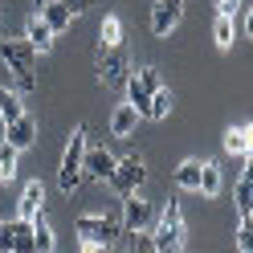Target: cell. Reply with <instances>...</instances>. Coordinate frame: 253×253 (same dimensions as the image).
Here are the masks:
<instances>
[{
    "label": "cell",
    "mask_w": 253,
    "mask_h": 253,
    "mask_svg": "<svg viewBox=\"0 0 253 253\" xmlns=\"http://www.w3.org/2000/svg\"><path fill=\"white\" fill-rule=\"evenodd\" d=\"M0 61H4V70L12 74V86H17V94H33V90H37V78H33L37 49H33L25 37H12V41L0 37Z\"/></svg>",
    "instance_id": "6da1fadb"
},
{
    "label": "cell",
    "mask_w": 253,
    "mask_h": 253,
    "mask_svg": "<svg viewBox=\"0 0 253 253\" xmlns=\"http://www.w3.org/2000/svg\"><path fill=\"white\" fill-rule=\"evenodd\" d=\"M86 147H90V131H86V126H74V135H70V143H66V155H61V168H57V188L66 196H74L78 188H82Z\"/></svg>",
    "instance_id": "7a4b0ae2"
},
{
    "label": "cell",
    "mask_w": 253,
    "mask_h": 253,
    "mask_svg": "<svg viewBox=\"0 0 253 253\" xmlns=\"http://www.w3.org/2000/svg\"><path fill=\"white\" fill-rule=\"evenodd\" d=\"M94 70H98V82H102L106 90H123L126 78H131V57H126L123 45H110V49H102V45H98Z\"/></svg>",
    "instance_id": "3957f363"
},
{
    "label": "cell",
    "mask_w": 253,
    "mask_h": 253,
    "mask_svg": "<svg viewBox=\"0 0 253 253\" xmlns=\"http://www.w3.org/2000/svg\"><path fill=\"white\" fill-rule=\"evenodd\" d=\"M164 86V78L155 66H143V70H135L131 78H126V102H131L139 110V119H147V110H151V94Z\"/></svg>",
    "instance_id": "277c9868"
},
{
    "label": "cell",
    "mask_w": 253,
    "mask_h": 253,
    "mask_svg": "<svg viewBox=\"0 0 253 253\" xmlns=\"http://www.w3.org/2000/svg\"><path fill=\"white\" fill-rule=\"evenodd\" d=\"M74 229H78V237L115 245V237L123 233V216H115V212H82V216L74 220Z\"/></svg>",
    "instance_id": "5b68a950"
},
{
    "label": "cell",
    "mask_w": 253,
    "mask_h": 253,
    "mask_svg": "<svg viewBox=\"0 0 253 253\" xmlns=\"http://www.w3.org/2000/svg\"><path fill=\"white\" fill-rule=\"evenodd\" d=\"M143 180H147V164H143V155H139V151H131V155H123V160L115 164L110 188H115L119 196H131V192L143 188Z\"/></svg>",
    "instance_id": "8992f818"
},
{
    "label": "cell",
    "mask_w": 253,
    "mask_h": 253,
    "mask_svg": "<svg viewBox=\"0 0 253 253\" xmlns=\"http://www.w3.org/2000/svg\"><path fill=\"white\" fill-rule=\"evenodd\" d=\"M123 233H143V229H151L155 225V209L139 196V192H131V196H123Z\"/></svg>",
    "instance_id": "52a82bcc"
},
{
    "label": "cell",
    "mask_w": 253,
    "mask_h": 253,
    "mask_svg": "<svg viewBox=\"0 0 253 253\" xmlns=\"http://www.w3.org/2000/svg\"><path fill=\"white\" fill-rule=\"evenodd\" d=\"M180 21H184V0H155L151 4V37L176 33Z\"/></svg>",
    "instance_id": "ba28073f"
},
{
    "label": "cell",
    "mask_w": 253,
    "mask_h": 253,
    "mask_svg": "<svg viewBox=\"0 0 253 253\" xmlns=\"http://www.w3.org/2000/svg\"><path fill=\"white\" fill-rule=\"evenodd\" d=\"M115 155L106 147H86V160H82V180H94V184H110L115 176Z\"/></svg>",
    "instance_id": "9c48e42d"
},
{
    "label": "cell",
    "mask_w": 253,
    "mask_h": 253,
    "mask_svg": "<svg viewBox=\"0 0 253 253\" xmlns=\"http://www.w3.org/2000/svg\"><path fill=\"white\" fill-rule=\"evenodd\" d=\"M4 143H12L17 151H29L37 143V119H29V115H21V119H12V123H4Z\"/></svg>",
    "instance_id": "30bf717a"
},
{
    "label": "cell",
    "mask_w": 253,
    "mask_h": 253,
    "mask_svg": "<svg viewBox=\"0 0 253 253\" xmlns=\"http://www.w3.org/2000/svg\"><path fill=\"white\" fill-rule=\"evenodd\" d=\"M220 147H225V155H237V160L253 155V123L229 126V131H225V139H220Z\"/></svg>",
    "instance_id": "8fae6325"
},
{
    "label": "cell",
    "mask_w": 253,
    "mask_h": 253,
    "mask_svg": "<svg viewBox=\"0 0 253 253\" xmlns=\"http://www.w3.org/2000/svg\"><path fill=\"white\" fill-rule=\"evenodd\" d=\"M233 200H237V220L253 216V155H245V168H241V180L233 188Z\"/></svg>",
    "instance_id": "7c38bea8"
},
{
    "label": "cell",
    "mask_w": 253,
    "mask_h": 253,
    "mask_svg": "<svg viewBox=\"0 0 253 253\" xmlns=\"http://www.w3.org/2000/svg\"><path fill=\"white\" fill-rule=\"evenodd\" d=\"M135 126H139V110L131 102H119L115 110H110V135L115 139H131Z\"/></svg>",
    "instance_id": "4fadbf2b"
},
{
    "label": "cell",
    "mask_w": 253,
    "mask_h": 253,
    "mask_svg": "<svg viewBox=\"0 0 253 253\" xmlns=\"http://www.w3.org/2000/svg\"><path fill=\"white\" fill-rule=\"evenodd\" d=\"M25 41L33 45L37 53H49V49H53V41H57V33L45 25V17L37 12V17H29V25H25Z\"/></svg>",
    "instance_id": "5bb4252c"
},
{
    "label": "cell",
    "mask_w": 253,
    "mask_h": 253,
    "mask_svg": "<svg viewBox=\"0 0 253 253\" xmlns=\"http://www.w3.org/2000/svg\"><path fill=\"white\" fill-rule=\"evenodd\" d=\"M151 245L155 253H184V233L188 229H168V225H151Z\"/></svg>",
    "instance_id": "9a60e30c"
},
{
    "label": "cell",
    "mask_w": 253,
    "mask_h": 253,
    "mask_svg": "<svg viewBox=\"0 0 253 253\" xmlns=\"http://www.w3.org/2000/svg\"><path fill=\"white\" fill-rule=\"evenodd\" d=\"M41 204H45V184L41 180H29L25 188H21V220H33L37 212H41Z\"/></svg>",
    "instance_id": "2e32d148"
},
{
    "label": "cell",
    "mask_w": 253,
    "mask_h": 253,
    "mask_svg": "<svg viewBox=\"0 0 253 253\" xmlns=\"http://www.w3.org/2000/svg\"><path fill=\"white\" fill-rule=\"evenodd\" d=\"M41 12V17H45V25H49L53 29V33H66V29H70V4H66V0H45V4L37 8Z\"/></svg>",
    "instance_id": "e0dca14e"
},
{
    "label": "cell",
    "mask_w": 253,
    "mask_h": 253,
    "mask_svg": "<svg viewBox=\"0 0 253 253\" xmlns=\"http://www.w3.org/2000/svg\"><path fill=\"white\" fill-rule=\"evenodd\" d=\"M220 188H225V171H220V164L204 160L200 164V188H196V192L212 200V196H220Z\"/></svg>",
    "instance_id": "ac0fdd59"
},
{
    "label": "cell",
    "mask_w": 253,
    "mask_h": 253,
    "mask_svg": "<svg viewBox=\"0 0 253 253\" xmlns=\"http://www.w3.org/2000/svg\"><path fill=\"white\" fill-rule=\"evenodd\" d=\"M12 253H37V241H33V220H12Z\"/></svg>",
    "instance_id": "d6986e66"
},
{
    "label": "cell",
    "mask_w": 253,
    "mask_h": 253,
    "mask_svg": "<svg viewBox=\"0 0 253 253\" xmlns=\"http://www.w3.org/2000/svg\"><path fill=\"white\" fill-rule=\"evenodd\" d=\"M171 180H176L180 192H196L200 188V160H184L176 171H171Z\"/></svg>",
    "instance_id": "ffe728a7"
},
{
    "label": "cell",
    "mask_w": 253,
    "mask_h": 253,
    "mask_svg": "<svg viewBox=\"0 0 253 253\" xmlns=\"http://www.w3.org/2000/svg\"><path fill=\"white\" fill-rule=\"evenodd\" d=\"M33 241H37V253H53V225H49V216H45V209L33 216Z\"/></svg>",
    "instance_id": "44dd1931"
},
{
    "label": "cell",
    "mask_w": 253,
    "mask_h": 253,
    "mask_svg": "<svg viewBox=\"0 0 253 253\" xmlns=\"http://www.w3.org/2000/svg\"><path fill=\"white\" fill-rule=\"evenodd\" d=\"M21 115H25L21 94H17V90H8V86H0V119L12 123V119H21Z\"/></svg>",
    "instance_id": "7402d4cb"
},
{
    "label": "cell",
    "mask_w": 253,
    "mask_h": 253,
    "mask_svg": "<svg viewBox=\"0 0 253 253\" xmlns=\"http://www.w3.org/2000/svg\"><path fill=\"white\" fill-rule=\"evenodd\" d=\"M98 45L102 49H110V45H123V21L110 12V17H102V25H98Z\"/></svg>",
    "instance_id": "603a6c76"
},
{
    "label": "cell",
    "mask_w": 253,
    "mask_h": 253,
    "mask_svg": "<svg viewBox=\"0 0 253 253\" xmlns=\"http://www.w3.org/2000/svg\"><path fill=\"white\" fill-rule=\"evenodd\" d=\"M233 37H237V25H233V17L216 12V25H212V41H216V49H233Z\"/></svg>",
    "instance_id": "cb8c5ba5"
},
{
    "label": "cell",
    "mask_w": 253,
    "mask_h": 253,
    "mask_svg": "<svg viewBox=\"0 0 253 253\" xmlns=\"http://www.w3.org/2000/svg\"><path fill=\"white\" fill-rule=\"evenodd\" d=\"M17 160H21L17 147H12V143H0V184H12V180H17Z\"/></svg>",
    "instance_id": "d4e9b609"
},
{
    "label": "cell",
    "mask_w": 253,
    "mask_h": 253,
    "mask_svg": "<svg viewBox=\"0 0 253 253\" xmlns=\"http://www.w3.org/2000/svg\"><path fill=\"white\" fill-rule=\"evenodd\" d=\"M171 115V90L168 86H160L151 94V110H147V119H168Z\"/></svg>",
    "instance_id": "484cf974"
},
{
    "label": "cell",
    "mask_w": 253,
    "mask_h": 253,
    "mask_svg": "<svg viewBox=\"0 0 253 253\" xmlns=\"http://www.w3.org/2000/svg\"><path fill=\"white\" fill-rule=\"evenodd\" d=\"M237 253H253V216L237 220Z\"/></svg>",
    "instance_id": "4316f807"
},
{
    "label": "cell",
    "mask_w": 253,
    "mask_h": 253,
    "mask_svg": "<svg viewBox=\"0 0 253 253\" xmlns=\"http://www.w3.org/2000/svg\"><path fill=\"white\" fill-rule=\"evenodd\" d=\"M123 253H155L151 233H147V229H143V233H131V249H123Z\"/></svg>",
    "instance_id": "83f0119b"
},
{
    "label": "cell",
    "mask_w": 253,
    "mask_h": 253,
    "mask_svg": "<svg viewBox=\"0 0 253 253\" xmlns=\"http://www.w3.org/2000/svg\"><path fill=\"white\" fill-rule=\"evenodd\" d=\"M66 4H70V17H82V12L94 4V0H66Z\"/></svg>",
    "instance_id": "f1b7e54d"
},
{
    "label": "cell",
    "mask_w": 253,
    "mask_h": 253,
    "mask_svg": "<svg viewBox=\"0 0 253 253\" xmlns=\"http://www.w3.org/2000/svg\"><path fill=\"white\" fill-rule=\"evenodd\" d=\"M216 8H220V12H225V17H233V12H237V8H241V0H216Z\"/></svg>",
    "instance_id": "f546056e"
},
{
    "label": "cell",
    "mask_w": 253,
    "mask_h": 253,
    "mask_svg": "<svg viewBox=\"0 0 253 253\" xmlns=\"http://www.w3.org/2000/svg\"><path fill=\"white\" fill-rule=\"evenodd\" d=\"M82 253H106L102 241H90V237H82Z\"/></svg>",
    "instance_id": "4dcf8cb0"
},
{
    "label": "cell",
    "mask_w": 253,
    "mask_h": 253,
    "mask_svg": "<svg viewBox=\"0 0 253 253\" xmlns=\"http://www.w3.org/2000/svg\"><path fill=\"white\" fill-rule=\"evenodd\" d=\"M245 37H253V4L245 8Z\"/></svg>",
    "instance_id": "1f68e13d"
},
{
    "label": "cell",
    "mask_w": 253,
    "mask_h": 253,
    "mask_svg": "<svg viewBox=\"0 0 253 253\" xmlns=\"http://www.w3.org/2000/svg\"><path fill=\"white\" fill-rule=\"evenodd\" d=\"M33 4H37V8H41V4H45V0H33Z\"/></svg>",
    "instance_id": "d6a6232c"
},
{
    "label": "cell",
    "mask_w": 253,
    "mask_h": 253,
    "mask_svg": "<svg viewBox=\"0 0 253 253\" xmlns=\"http://www.w3.org/2000/svg\"><path fill=\"white\" fill-rule=\"evenodd\" d=\"M0 37H4V25H0Z\"/></svg>",
    "instance_id": "836d02e7"
},
{
    "label": "cell",
    "mask_w": 253,
    "mask_h": 253,
    "mask_svg": "<svg viewBox=\"0 0 253 253\" xmlns=\"http://www.w3.org/2000/svg\"><path fill=\"white\" fill-rule=\"evenodd\" d=\"M0 229H4V220H0Z\"/></svg>",
    "instance_id": "e575fe53"
}]
</instances>
